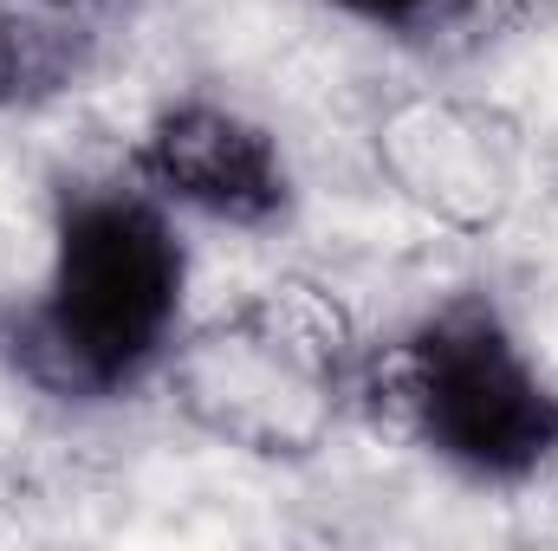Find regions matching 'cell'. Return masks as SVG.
I'll return each instance as SVG.
<instances>
[{
    "mask_svg": "<svg viewBox=\"0 0 558 551\" xmlns=\"http://www.w3.org/2000/svg\"><path fill=\"white\" fill-rule=\"evenodd\" d=\"M182 241L131 188H78L59 208L46 298L13 331V357L52 396H118L162 357L182 311Z\"/></svg>",
    "mask_w": 558,
    "mask_h": 551,
    "instance_id": "cell-1",
    "label": "cell"
},
{
    "mask_svg": "<svg viewBox=\"0 0 558 551\" xmlns=\"http://www.w3.org/2000/svg\"><path fill=\"white\" fill-rule=\"evenodd\" d=\"M331 7H344L351 20L384 26V33H410V26H422V13H428V0H331Z\"/></svg>",
    "mask_w": 558,
    "mask_h": 551,
    "instance_id": "cell-5",
    "label": "cell"
},
{
    "mask_svg": "<svg viewBox=\"0 0 558 551\" xmlns=\"http://www.w3.org/2000/svg\"><path fill=\"white\" fill-rule=\"evenodd\" d=\"M46 7H92V0H46Z\"/></svg>",
    "mask_w": 558,
    "mask_h": 551,
    "instance_id": "cell-6",
    "label": "cell"
},
{
    "mask_svg": "<svg viewBox=\"0 0 558 551\" xmlns=\"http://www.w3.org/2000/svg\"><path fill=\"white\" fill-rule=\"evenodd\" d=\"M137 175L149 182V195L228 228H267L292 201L274 137L208 98H182L156 111V124L137 143Z\"/></svg>",
    "mask_w": 558,
    "mask_h": 551,
    "instance_id": "cell-3",
    "label": "cell"
},
{
    "mask_svg": "<svg viewBox=\"0 0 558 551\" xmlns=\"http://www.w3.org/2000/svg\"><path fill=\"white\" fill-rule=\"evenodd\" d=\"M92 39L52 13H0V105H46L85 78Z\"/></svg>",
    "mask_w": 558,
    "mask_h": 551,
    "instance_id": "cell-4",
    "label": "cell"
},
{
    "mask_svg": "<svg viewBox=\"0 0 558 551\" xmlns=\"http://www.w3.org/2000/svg\"><path fill=\"white\" fill-rule=\"evenodd\" d=\"M403 409L435 461L487 487L533 480L558 461V390L481 298H454L410 331Z\"/></svg>",
    "mask_w": 558,
    "mask_h": 551,
    "instance_id": "cell-2",
    "label": "cell"
}]
</instances>
